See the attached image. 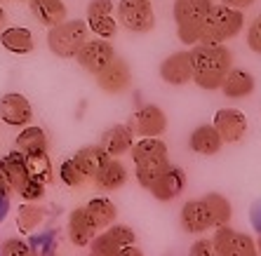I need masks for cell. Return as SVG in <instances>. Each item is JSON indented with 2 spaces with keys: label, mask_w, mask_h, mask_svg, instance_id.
<instances>
[{
  "label": "cell",
  "mask_w": 261,
  "mask_h": 256,
  "mask_svg": "<svg viewBox=\"0 0 261 256\" xmlns=\"http://www.w3.org/2000/svg\"><path fill=\"white\" fill-rule=\"evenodd\" d=\"M193 82L200 90H219L233 68V54L224 43H195L191 49Z\"/></svg>",
  "instance_id": "1"
},
{
  "label": "cell",
  "mask_w": 261,
  "mask_h": 256,
  "mask_svg": "<svg viewBox=\"0 0 261 256\" xmlns=\"http://www.w3.org/2000/svg\"><path fill=\"white\" fill-rule=\"evenodd\" d=\"M245 26V17L243 10H236V7H228L224 3L210 7L205 21H202L200 29V43H226L236 38Z\"/></svg>",
  "instance_id": "2"
},
{
  "label": "cell",
  "mask_w": 261,
  "mask_h": 256,
  "mask_svg": "<svg viewBox=\"0 0 261 256\" xmlns=\"http://www.w3.org/2000/svg\"><path fill=\"white\" fill-rule=\"evenodd\" d=\"M212 0H174V21L176 36L184 45L200 43V29Z\"/></svg>",
  "instance_id": "3"
},
{
  "label": "cell",
  "mask_w": 261,
  "mask_h": 256,
  "mask_svg": "<svg viewBox=\"0 0 261 256\" xmlns=\"http://www.w3.org/2000/svg\"><path fill=\"white\" fill-rule=\"evenodd\" d=\"M90 26L87 21L73 19V21H61V24L52 26L47 33V47L52 54L61 56V59H73L78 54V49L83 47V43L87 40Z\"/></svg>",
  "instance_id": "4"
},
{
  "label": "cell",
  "mask_w": 261,
  "mask_h": 256,
  "mask_svg": "<svg viewBox=\"0 0 261 256\" xmlns=\"http://www.w3.org/2000/svg\"><path fill=\"white\" fill-rule=\"evenodd\" d=\"M116 12L118 21L132 33H151L155 26L151 0H120Z\"/></svg>",
  "instance_id": "5"
},
{
  "label": "cell",
  "mask_w": 261,
  "mask_h": 256,
  "mask_svg": "<svg viewBox=\"0 0 261 256\" xmlns=\"http://www.w3.org/2000/svg\"><path fill=\"white\" fill-rule=\"evenodd\" d=\"M214 254L219 256H254L256 242L247 233H238L228 226H219L212 238Z\"/></svg>",
  "instance_id": "6"
},
{
  "label": "cell",
  "mask_w": 261,
  "mask_h": 256,
  "mask_svg": "<svg viewBox=\"0 0 261 256\" xmlns=\"http://www.w3.org/2000/svg\"><path fill=\"white\" fill-rule=\"evenodd\" d=\"M113 56H116L113 45H111L106 38H94V40H85V43H83V47H80L78 54H75V59H78V64L85 68L87 73L97 75L106 64L113 61Z\"/></svg>",
  "instance_id": "7"
},
{
  "label": "cell",
  "mask_w": 261,
  "mask_h": 256,
  "mask_svg": "<svg viewBox=\"0 0 261 256\" xmlns=\"http://www.w3.org/2000/svg\"><path fill=\"white\" fill-rule=\"evenodd\" d=\"M127 244H134V231L127 226H113L111 223L109 228L99 235H94L90 242V251L99 256H113L120 254Z\"/></svg>",
  "instance_id": "8"
},
{
  "label": "cell",
  "mask_w": 261,
  "mask_h": 256,
  "mask_svg": "<svg viewBox=\"0 0 261 256\" xmlns=\"http://www.w3.org/2000/svg\"><path fill=\"white\" fill-rule=\"evenodd\" d=\"M127 127L139 136H160L165 129H167V116H165V110L155 104L141 106V108H137L132 113Z\"/></svg>",
  "instance_id": "9"
},
{
  "label": "cell",
  "mask_w": 261,
  "mask_h": 256,
  "mask_svg": "<svg viewBox=\"0 0 261 256\" xmlns=\"http://www.w3.org/2000/svg\"><path fill=\"white\" fill-rule=\"evenodd\" d=\"M94 78H97V85L101 92H106V94H120V92H125L129 87V82H132V71H129L125 59L113 56V61L106 64Z\"/></svg>",
  "instance_id": "10"
},
{
  "label": "cell",
  "mask_w": 261,
  "mask_h": 256,
  "mask_svg": "<svg viewBox=\"0 0 261 256\" xmlns=\"http://www.w3.org/2000/svg\"><path fill=\"white\" fill-rule=\"evenodd\" d=\"M0 120L12 125V127H26L33 120V108L31 101L24 94L17 92H7L0 97Z\"/></svg>",
  "instance_id": "11"
},
{
  "label": "cell",
  "mask_w": 261,
  "mask_h": 256,
  "mask_svg": "<svg viewBox=\"0 0 261 256\" xmlns=\"http://www.w3.org/2000/svg\"><path fill=\"white\" fill-rule=\"evenodd\" d=\"M160 78L167 85L181 87L193 80V59L191 52H174L160 64Z\"/></svg>",
  "instance_id": "12"
},
{
  "label": "cell",
  "mask_w": 261,
  "mask_h": 256,
  "mask_svg": "<svg viewBox=\"0 0 261 256\" xmlns=\"http://www.w3.org/2000/svg\"><path fill=\"white\" fill-rule=\"evenodd\" d=\"M212 125L217 127L219 134H221L224 144H236V141H240L245 136V132H247V118H245V113H240V110H236V108L217 110Z\"/></svg>",
  "instance_id": "13"
},
{
  "label": "cell",
  "mask_w": 261,
  "mask_h": 256,
  "mask_svg": "<svg viewBox=\"0 0 261 256\" xmlns=\"http://www.w3.org/2000/svg\"><path fill=\"white\" fill-rule=\"evenodd\" d=\"M0 172H3V177L7 179V183H10V188L14 193H19L24 188V183L31 179L29 162H26V155L21 151L7 153L5 158L0 160Z\"/></svg>",
  "instance_id": "14"
},
{
  "label": "cell",
  "mask_w": 261,
  "mask_h": 256,
  "mask_svg": "<svg viewBox=\"0 0 261 256\" xmlns=\"http://www.w3.org/2000/svg\"><path fill=\"white\" fill-rule=\"evenodd\" d=\"M184 188H186V172L179 169V167H170L148 190H151V195L155 197V200L170 202L181 195Z\"/></svg>",
  "instance_id": "15"
},
{
  "label": "cell",
  "mask_w": 261,
  "mask_h": 256,
  "mask_svg": "<svg viewBox=\"0 0 261 256\" xmlns=\"http://www.w3.org/2000/svg\"><path fill=\"white\" fill-rule=\"evenodd\" d=\"M97 223L92 221V216L87 214L85 207L73 209L68 216V238L75 247H90L92 238L97 235Z\"/></svg>",
  "instance_id": "16"
},
{
  "label": "cell",
  "mask_w": 261,
  "mask_h": 256,
  "mask_svg": "<svg viewBox=\"0 0 261 256\" xmlns=\"http://www.w3.org/2000/svg\"><path fill=\"white\" fill-rule=\"evenodd\" d=\"M29 10L38 24L47 26V29L66 21L68 14L64 0H29Z\"/></svg>",
  "instance_id": "17"
},
{
  "label": "cell",
  "mask_w": 261,
  "mask_h": 256,
  "mask_svg": "<svg viewBox=\"0 0 261 256\" xmlns=\"http://www.w3.org/2000/svg\"><path fill=\"white\" fill-rule=\"evenodd\" d=\"M134 144V132L127 127V125H113L101 134V141L99 146L109 153L111 158H120L132 148Z\"/></svg>",
  "instance_id": "18"
},
{
  "label": "cell",
  "mask_w": 261,
  "mask_h": 256,
  "mask_svg": "<svg viewBox=\"0 0 261 256\" xmlns=\"http://www.w3.org/2000/svg\"><path fill=\"white\" fill-rule=\"evenodd\" d=\"M219 90L228 99H245L254 92V75L245 71V68H231Z\"/></svg>",
  "instance_id": "19"
},
{
  "label": "cell",
  "mask_w": 261,
  "mask_h": 256,
  "mask_svg": "<svg viewBox=\"0 0 261 256\" xmlns=\"http://www.w3.org/2000/svg\"><path fill=\"white\" fill-rule=\"evenodd\" d=\"M191 151L200 153V155H217L224 146V139L217 132L214 125H200V127L193 129V134L189 139Z\"/></svg>",
  "instance_id": "20"
},
{
  "label": "cell",
  "mask_w": 261,
  "mask_h": 256,
  "mask_svg": "<svg viewBox=\"0 0 261 256\" xmlns=\"http://www.w3.org/2000/svg\"><path fill=\"white\" fill-rule=\"evenodd\" d=\"M0 45L12 54H31L36 47V40H33V33L24 26H10L0 31Z\"/></svg>",
  "instance_id": "21"
},
{
  "label": "cell",
  "mask_w": 261,
  "mask_h": 256,
  "mask_svg": "<svg viewBox=\"0 0 261 256\" xmlns=\"http://www.w3.org/2000/svg\"><path fill=\"white\" fill-rule=\"evenodd\" d=\"M129 153H132L134 165L170 158V153H167V144H165L163 139H158V136H141L137 144H132Z\"/></svg>",
  "instance_id": "22"
},
{
  "label": "cell",
  "mask_w": 261,
  "mask_h": 256,
  "mask_svg": "<svg viewBox=\"0 0 261 256\" xmlns=\"http://www.w3.org/2000/svg\"><path fill=\"white\" fill-rule=\"evenodd\" d=\"M181 228L186 233H193V235L212 228V221H210V214H207L202 200H189L181 207Z\"/></svg>",
  "instance_id": "23"
},
{
  "label": "cell",
  "mask_w": 261,
  "mask_h": 256,
  "mask_svg": "<svg viewBox=\"0 0 261 256\" xmlns=\"http://www.w3.org/2000/svg\"><path fill=\"white\" fill-rule=\"evenodd\" d=\"M94 186L101 190H118L127 183V169L118 158H109L106 165L97 172V177L92 179Z\"/></svg>",
  "instance_id": "24"
},
{
  "label": "cell",
  "mask_w": 261,
  "mask_h": 256,
  "mask_svg": "<svg viewBox=\"0 0 261 256\" xmlns=\"http://www.w3.org/2000/svg\"><path fill=\"white\" fill-rule=\"evenodd\" d=\"M109 158L111 155L103 151L101 146H85V148H80V151L75 153V158L73 160L78 162V167L85 172V177L92 181V179L97 177V172L106 165V160Z\"/></svg>",
  "instance_id": "25"
},
{
  "label": "cell",
  "mask_w": 261,
  "mask_h": 256,
  "mask_svg": "<svg viewBox=\"0 0 261 256\" xmlns=\"http://www.w3.org/2000/svg\"><path fill=\"white\" fill-rule=\"evenodd\" d=\"M200 200H202V205H205L207 214H210V221H212L214 228L228 226V221H231V216H233V207L221 193H207Z\"/></svg>",
  "instance_id": "26"
},
{
  "label": "cell",
  "mask_w": 261,
  "mask_h": 256,
  "mask_svg": "<svg viewBox=\"0 0 261 256\" xmlns=\"http://www.w3.org/2000/svg\"><path fill=\"white\" fill-rule=\"evenodd\" d=\"M14 146H17V151L29 155V153L47 151L49 141H47V134H45L43 127H24L17 134V139H14Z\"/></svg>",
  "instance_id": "27"
},
{
  "label": "cell",
  "mask_w": 261,
  "mask_h": 256,
  "mask_svg": "<svg viewBox=\"0 0 261 256\" xmlns=\"http://www.w3.org/2000/svg\"><path fill=\"white\" fill-rule=\"evenodd\" d=\"M85 209H87V214L92 216V221L97 223L99 231L109 228L111 223L118 219V209H116V205H113L109 197H92V200L85 205Z\"/></svg>",
  "instance_id": "28"
},
{
  "label": "cell",
  "mask_w": 261,
  "mask_h": 256,
  "mask_svg": "<svg viewBox=\"0 0 261 256\" xmlns=\"http://www.w3.org/2000/svg\"><path fill=\"white\" fill-rule=\"evenodd\" d=\"M170 158L165 160H153V162H141V165H137V169H134V177H137V181H139L141 188H151L153 183L158 181L160 177H163L165 172L170 169Z\"/></svg>",
  "instance_id": "29"
},
{
  "label": "cell",
  "mask_w": 261,
  "mask_h": 256,
  "mask_svg": "<svg viewBox=\"0 0 261 256\" xmlns=\"http://www.w3.org/2000/svg\"><path fill=\"white\" fill-rule=\"evenodd\" d=\"M45 221V209L38 202H26L17 212V228L21 233H33Z\"/></svg>",
  "instance_id": "30"
},
{
  "label": "cell",
  "mask_w": 261,
  "mask_h": 256,
  "mask_svg": "<svg viewBox=\"0 0 261 256\" xmlns=\"http://www.w3.org/2000/svg\"><path fill=\"white\" fill-rule=\"evenodd\" d=\"M87 26L99 38H113L118 33V21L113 19V12H87Z\"/></svg>",
  "instance_id": "31"
},
{
  "label": "cell",
  "mask_w": 261,
  "mask_h": 256,
  "mask_svg": "<svg viewBox=\"0 0 261 256\" xmlns=\"http://www.w3.org/2000/svg\"><path fill=\"white\" fill-rule=\"evenodd\" d=\"M26 162H29V169L33 177L43 179L45 183H49L55 179V172H52V162H49V158H47V151L29 153V155H26Z\"/></svg>",
  "instance_id": "32"
},
{
  "label": "cell",
  "mask_w": 261,
  "mask_h": 256,
  "mask_svg": "<svg viewBox=\"0 0 261 256\" xmlns=\"http://www.w3.org/2000/svg\"><path fill=\"white\" fill-rule=\"evenodd\" d=\"M59 179L66 183L68 188H80V186H85V181H90V179L85 177V172L80 169L78 162L73 158L64 160L59 165Z\"/></svg>",
  "instance_id": "33"
},
{
  "label": "cell",
  "mask_w": 261,
  "mask_h": 256,
  "mask_svg": "<svg viewBox=\"0 0 261 256\" xmlns=\"http://www.w3.org/2000/svg\"><path fill=\"white\" fill-rule=\"evenodd\" d=\"M45 186H47V183H45L43 179H38L31 174V179L24 183V188L19 190V195L24 197L26 202H38V200H43V195H45Z\"/></svg>",
  "instance_id": "34"
},
{
  "label": "cell",
  "mask_w": 261,
  "mask_h": 256,
  "mask_svg": "<svg viewBox=\"0 0 261 256\" xmlns=\"http://www.w3.org/2000/svg\"><path fill=\"white\" fill-rule=\"evenodd\" d=\"M31 247L24 242V240H19V238H10L3 242V247H0V254H5V256H19V254H29Z\"/></svg>",
  "instance_id": "35"
},
{
  "label": "cell",
  "mask_w": 261,
  "mask_h": 256,
  "mask_svg": "<svg viewBox=\"0 0 261 256\" xmlns=\"http://www.w3.org/2000/svg\"><path fill=\"white\" fill-rule=\"evenodd\" d=\"M247 45L252 52H256V54H261V14L249 24L247 29Z\"/></svg>",
  "instance_id": "36"
},
{
  "label": "cell",
  "mask_w": 261,
  "mask_h": 256,
  "mask_svg": "<svg viewBox=\"0 0 261 256\" xmlns=\"http://www.w3.org/2000/svg\"><path fill=\"white\" fill-rule=\"evenodd\" d=\"M191 254H195V256H210V254H214L212 240H198V242L191 247Z\"/></svg>",
  "instance_id": "37"
},
{
  "label": "cell",
  "mask_w": 261,
  "mask_h": 256,
  "mask_svg": "<svg viewBox=\"0 0 261 256\" xmlns=\"http://www.w3.org/2000/svg\"><path fill=\"white\" fill-rule=\"evenodd\" d=\"M10 193H12V188H10L7 179L3 177V172H0V200H10Z\"/></svg>",
  "instance_id": "38"
},
{
  "label": "cell",
  "mask_w": 261,
  "mask_h": 256,
  "mask_svg": "<svg viewBox=\"0 0 261 256\" xmlns=\"http://www.w3.org/2000/svg\"><path fill=\"white\" fill-rule=\"evenodd\" d=\"M221 3L228 7H236V10H245V7L254 5V0H221Z\"/></svg>",
  "instance_id": "39"
},
{
  "label": "cell",
  "mask_w": 261,
  "mask_h": 256,
  "mask_svg": "<svg viewBox=\"0 0 261 256\" xmlns=\"http://www.w3.org/2000/svg\"><path fill=\"white\" fill-rule=\"evenodd\" d=\"M7 207H10V200H0V221H3V216L7 214Z\"/></svg>",
  "instance_id": "40"
},
{
  "label": "cell",
  "mask_w": 261,
  "mask_h": 256,
  "mask_svg": "<svg viewBox=\"0 0 261 256\" xmlns=\"http://www.w3.org/2000/svg\"><path fill=\"white\" fill-rule=\"evenodd\" d=\"M3 26H5V10L0 7V31H3Z\"/></svg>",
  "instance_id": "41"
},
{
  "label": "cell",
  "mask_w": 261,
  "mask_h": 256,
  "mask_svg": "<svg viewBox=\"0 0 261 256\" xmlns=\"http://www.w3.org/2000/svg\"><path fill=\"white\" fill-rule=\"evenodd\" d=\"M256 251L261 254V235H259V240H256Z\"/></svg>",
  "instance_id": "42"
}]
</instances>
